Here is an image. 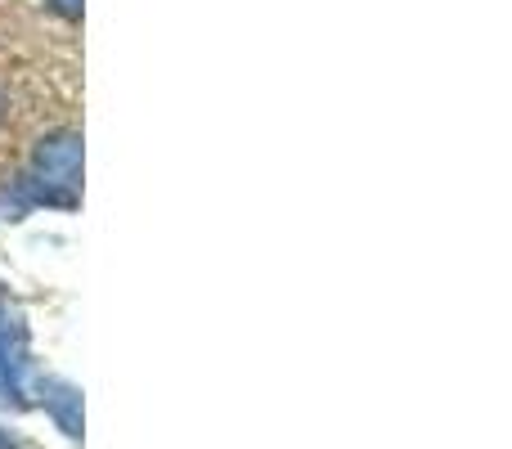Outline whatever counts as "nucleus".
Masks as SVG:
<instances>
[{"instance_id": "1", "label": "nucleus", "mask_w": 512, "mask_h": 449, "mask_svg": "<svg viewBox=\"0 0 512 449\" xmlns=\"http://www.w3.org/2000/svg\"><path fill=\"white\" fill-rule=\"evenodd\" d=\"M36 176L45 180L41 198H54L59 203V194H54L50 185L59 189H77L81 180V140L77 135H50V140H41V149H36Z\"/></svg>"}, {"instance_id": "2", "label": "nucleus", "mask_w": 512, "mask_h": 449, "mask_svg": "<svg viewBox=\"0 0 512 449\" xmlns=\"http://www.w3.org/2000/svg\"><path fill=\"white\" fill-rule=\"evenodd\" d=\"M9 117H14V95H9V86L0 81V126H5Z\"/></svg>"}, {"instance_id": "3", "label": "nucleus", "mask_w": 512, "mask_h": 449, "mask_svg": "<svg viewBox=\"0 0 512 449\" xmlns=\"http://www.w3.org/2000/svg\"><path fill=\"white\" fill-rule=\"evenodd\" d=\"M50 5L59 9L63 18H77V14H81V5H77V0H50Z\"/></svg>"}, {"instance_id": "4", "label": "nucleus", "mask_w": 512, "mask_h": 449, "mask_svg": "<svg viewBox=\"0 0 512 449\" xmlns=\"http://www.w3.org/2000/svg\"><path fill=\"white\" fill-rule=\"evenodd\" d=\"M0 449H18V441L9 432H0Z\"/></svg>"}]
</instances>
